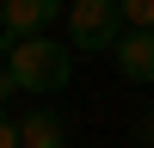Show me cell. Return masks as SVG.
Here are the masks:
<instances>
[{"label":"cell","instance_id":"obj_9","mask_svg":"<svg viewBox=\"0 0 154 148\" xmlns=\"http://www.w3.org/2000/svg\"><path fill=\"white\" fill-rule=\"evenodd\" d=\"M142 142L154 148V111H148V117H142Z\"/></svg>","mask_w":154,"mask_h":148},{"label":"cell","instance_id":"obj_2","mask_svg":"<svg viewBox=\"0 0 154 148\" xmlns=\"http://www.w3.org/2000/svg\"><path fill=\"white\" fill-rule=\"evenodd\" d=\"M62 25L80 56H111V43L123 37V19L111 0H74V6H62Z\"/></svg>","mask_w":154,"mask_h":148},{"label":"cell","instance_id":"obj_4","mask_svg":"<svg viewBox=\"0 0 154 148\" xmlns=\"http://www.w3.org/2000/svg\"><path fill=\"white\" fill-rule=\"evenodd\" d=\"M111 62H117L123 80L154 86V31H123L117 43H111Z\"/></svg>","mask_w":154,"mask_h":148},{"label":"cell","instance_id":"obj_8","mask_svg":"<svg viewBox=\"0 0 154 148\" xmlns=\"http://www.w3.org/2000/svg\"><path fill=\"white\" fill-rule=\"evenodd\" d=\"M6 99H12V80H6V68H0V111H6Z\"/></svg>","mask_w":154,"mask_h":148},{"label":"cell","instance_id":"obj_10","mask_svg":"<svg viewBox=\"0 0 154 148\" xmlns=\"http://www.w3.org/2000/svg\"><path fill=\"white\" fill-rule=\"evenodd\" d=\"M0 49H6V31H0Z\"/></svg>","mask_w":154,"mask_h":148},{"label":"cell","instance_id":"obj_3","mask_svg":"<svg viewBox=\"0 0 154 148\" xmlns=\"http://www.w3.org/2000/svg\"><path fill=\"white\" fill-rule=\"evenodd\" d=\"M56 19H62V0H0V31H6V43L43 37Z\"/></svg>","mask_w":154,"mask_h":148},{"label":"cell","instance_id":"obj_7","mask_svg":"<svg viewBox=\"0 0 154 148\" xmlns=\"http://www.w3.org/2000/svg\"><path fill=\"white\" fill-rule=\"evenodd\" d=\"M0 148H19V130H12V117L0 111Z\"/></svg>","mask_w":154,"mask_h":148},{"label":"cell","instance_id":"obj_5","mask_svg":"<svg viewBox=\"0 0 154 148\" xmlns=\"http://www.w3.org/2000/svg\"><path fill=\"white\" fill-rule=\"evenodd\" d=\"M12 130H19V148H68V123L56 111H25L12 117Z\"/></svg>","mask_w":154,"mask_h":148},{"label":"cell","instance_id":"obj_1","mask_svg":"<svg viewBox=\"0 0 154 148\" xmlns=\"http://www.w3.org/2000/svg\"><path fill=\"white\" fill-rule=\"evenodd\" d=\"M0 68H6L12 93H62L74 80V49L62 37H19V43H6Z\"/></svg>","mask_w":154,"mask_h":148},{"label":"cell","instance_id":"obj_6","mask_svg":"<svg viewBox=\"0 0 154 148\" xmlns=\"http://www.w3.org/2000/svg\"><path fill=\"white\" fill-rule=\"evenodd\" d=\"M111 6L130 31H154V0H111Z\"/></svg>","mask_w":154,"mask_h":148}]
</instances>
